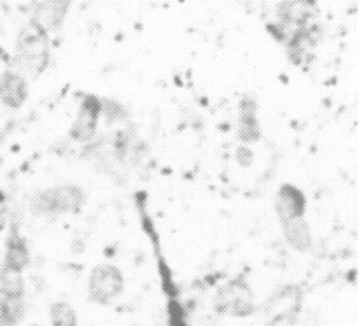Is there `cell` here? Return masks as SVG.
I'll return each mask as SVG.
<instances>
[{"mask_svg": "<svg viewBox=\"0 0 359 326\" xmlns=\"http://www.w3.org/2000/svg\"><path fill=\"white\" fill-rule=\"evenodd\" d=\"M18 72L28 79H37L51 62V41L49 32L35 20H30L16 39L14 51Z\"/></svg>", "mask_w": 359, "mask_h": 326, "instance_id": "6da1fadb", "label": "cell"}, {"mask_svg": "<svg viewBox=\"0 0 359 326\" xmlns=\"http://www.w3.org/2000/svg\"><path fill=\"white\" fill-rule=\"evenodd\" d=\"M86 203V193L81 186L62 184L41 189L30 198V210L34 216L53 219L62 214L77 212Z\"/></svg>", "mask_w": 359, "mask_h": 326, "instance_id": "7a4b0ae2", "label": "cell"}, {"mask_svg": "<svg viewBox=\"0 0 359 326\" xmlns=\"http://www.w3.org/2000/svg\"><path fill=\"white\" fill-rule=\"evenodd\" d=\"M318 16V0H279L277 21L266 25L273 39L286 44L298 30L312 23Z\"/></svg>", "mask_w": 359, "mask_h": 326, "instance_id": "3957f363", "label": "cell"}, {"mask_svg": "<svg viewBox=\"0 0 359 326\" xmlns=\"http://www.w3.org/2000/svg\"><path fill=\"white\" fill-rule=\"evenodd\" d=\"M216 312L230 318H249L256 311L255 293L244 277H235L216 291Z\"/></svg>", "mask_w": 359, "mask_h": 326, "instance_id": "277c9868", "label": "cell"}, {"mask_svg": "<svg viewBox=\"0 0 359 326\" xmlns=\"http://www.w3.org/2000/svg\"><path fill=\"white\" fill-rule=\"evenodd\" d=\"M125 291V276L121 270L111 263H102L91 270L88 277V297L93 304L111 305Z\"/></svg>", "mask_w": 359, "mask_h": 326, "instance_id": "5b68a950", "label": "cell"}, {"mask_svg": "<svg viewBox=\"0 0 359 326\" xmlns=\"http://www.w3.org/2000/svg\"><path fill=\"white\" fill-rule=\"evenodd\" d=\"M102 118V98L95 95H84L77 109L76 119L69 128V135L77 142H90L97 135L98 123Z\"/></svg>", "mask_w": 359, "mask_h": 326, "instance_id": "8992f818", "label": "cell"}, {"mask_svg": "<svg viewBox=\"0 0 359 326\" xmlns=\"http://www.w3.org/2000/svg\"><path fill=\"white\" fill-rule=\"evenodd\" d=\"M323 28L321 25L311 23L298 30L290 41L284 44L287 53V58L298 67L309 65L314 60V51L318 44L321 42Z\"/></svg>", "mask_w": 359, "mask_h": 326, "instance_id": "52a82bcc", "label": "cell"}, {"mask_svg": "<svg viewBox=\"0 0 359 326\" xmlns=\"http://www.w3.org/2000/svg\"><path fill=\"white\" fill-rule=\"evenodd\" d=\"M273 207H276V214L280 223H286V221L305 217L307 198H305L304 191L294 184H283L277 191Z\"/></svg>", "mask_w": 359, "mask_h": 326, "instance_id": "ba28073f", "label": "cell"}, {"mask_svg": "<svg viewBox=\"0 0 359 326\" xmlns=\"http://www.w3.org/2000/svg\"><path fill=\"white\" fill-rule=\"evenodd\" d=\"M262 123L258 116V102L245 95L238 104V139L245 144H252L262 137Z\"/></svg>", "mask_w": 359, "mask_h": 326, "instance_id": "9c48e42d", "label": "cell"}, {"mask_svg": "<svg viewBox=\"0 0 359 326\" xmlns=\"http://www.w3.org/2000/svg\"><path fill=\"white\" fill-rule=\"evenodd\" d=\"M28 98L27 77L18 70H6L0 76V102L9 109H20Z\"/></svg>", "mask_w": 359, "mask_h": 326, "instance_id": "30bf717a", "label": "cell"}, {"mask_svg": "<svg viewBox=\"0 0 359 326\" xmlns=\"http://www.w3.org/2000/svg\"><path fill=\"white\" fill-rule=\"evenodd\" d=\"M2 262L7 269L14 270V272L23 273L30 263V251H28V244L25 237H21L20 231L16 228L11 230V233L6 238V251H4Z\"/></svg>", "mask_w": 359, "mask_h": 326, "instance_id": "8fae6325", "label": "cell"}, {"mask_svg": "<svg viewBox=\"0 0 359 326\" xmlns=\"http://www.w3.org/2000/svg\"><path fill=\"white\" fill-rule=\"evenodd\" d=\"M69 7L70 0H44L39 4L34 20L48 32L56 30L62 27L67 13H69Z\"/></svg>", "mask_w": 359, "mask_h": 326, "instance_id": "7c38bea8", "label": "cell"}, {"mask_svg": "<svg viewBox=\"0 0 359 326\" xmlns=\"http://www.w3.org/2000/svg\"><path fill=\"white\" fill-rule=\"evenodd\" d=\"M280 224H283L284 237L291 247L304 252L312 247V231L305 217H298V219H291Z\"/></svg>", "mask_w": 359, "mask_h": 326, "instance_id": "4fadbf2b", "label": "cell"}, {"mask_svg": "<svg viewBox=\"0 0 359 326\" xmlns=\"http://www.w3.org/2000/svg\"><path fill=\"white\" fill-rule=\"evenodd\" d=\"M27 315L25 297L4 298L0 297V326H18Z\"/></svg>", "mask_w": 359, "mask_h": 326, "instance_id": "5bb4252c", "label": "cell"}, {"mask_svg": "<svg viewBox=\"0 0 359 326\" xmlns=\"http://www.w3.org/2000/svg\"><path fill=\"white\" fill-rule=\"evenodd\" d=\"M0 297L21 298L25 297V280L20 272L7 269L0 258Z\"/></svg>", "mask_w": 359, "mask_h": 326, "instance_id": "9a60e30c", "label": "cell"}, {"mask_svg": "<svg viewBox=\"0 0 359 326\" xmlns=\"http://www.w3.org/2000/svg\"><path fill=\"white\" fill-rule=\"evenodd\" d=\"M49 321L51 326H79L77 314L69 301L58 300L49 308Z\"/></svg>", "mask_w": 359, "mask_h": 326, "instance_id": "2e32d148", "label": "cell"}, {"mask_svg": "<svg viewBox=\"0 0 359 326\" xmlns=\"http://www.w3.org/2000/svg\"><path fill=\"white\" fill-rule=\"evenodd\" d=\"M27 326H42V325H37V322H34V325H27Z\"/></svg>", "mask_w": 359, "mask_h": 326, "instance_id": "e0dca14e", "label": "cell"}]
</instances>
